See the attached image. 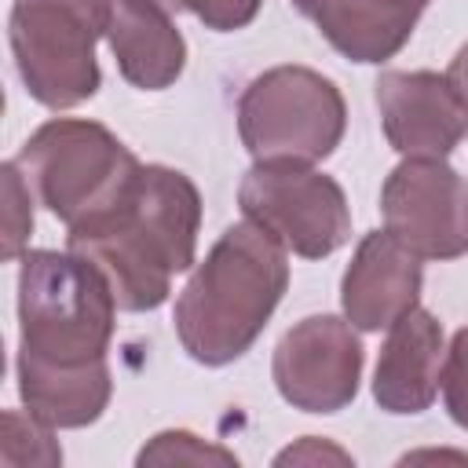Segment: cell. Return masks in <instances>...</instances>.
Masks as SVG:
<instances>
[{
    "instance_id": "6da1fadb",
    "label": "cell",
    "mask_w": 468,
    "mask_h": 468,
    "mask_svg": "<svg viewBox=\"0 0 468 468\" xmlns=\"http://www.w3.org/2000/svg\"><path fill=\"white\" fill-rule=\"evenodd\" d=\"M201 194L168 165H143L128 197L66 234V249L99 267L121 311H154L172 292V274L197 263Z\"/></svg>"
},
{
    "instance_id": "7a4b0ae2",
    "label": "cell",
    "mask_w": 468,
    "mask_h": 468,
    "mask_svg": "<svg viewBox=\"0 0 468 468\" xmlns=\"http://www.w3.org/2000/svg\"><path fill=\"white\" fill-rule=\"evenodd\" d=\"M289 289V249L252 219L234 223L205 252L176 296L172 325L201 366L241 358Z\"/></svg>"
},
{
    "instance_id": "3957f363",
    "label": "cell",
    "mask_w": 468,
    "mask_h": 468,
    "mask_svg": "<svg viewBox=\"0 0 468 468\" xmlns=\"http://www.w3.org/2000/svg\"><path fill=\"white\" fill-rule=\"evenodd\" d=\"M117 300L110 282L77 252L26 249L18 256V351L48 362L106 358Z\"/></svg>"
},
{
    "instance_id": "277c9868",
    "label": "cell",
    "mask_w": 468,
    "mask_h": 468,
    "mask_svg": "<svg viewBox=\"0 0 468 468\" xmlns=\"http://www.w3.org/2000/svg\"><path fill=\"white\" fill-rule=\"evenodd\" d=\"M15 165L33 197L69 230L113 212L143 168L106 124L84 117L40 124L18 146Z\"/></svg>"
},
{
    "instance_id": "5b68a950",
    "label": "cell",
    "mask_w": 468,
    "mask_h": 468,
    "mask_svg": "<svg viewBox=\"0 0 468 468\" xmlns=\"http://www.w3.org/2000/svg\"><path fill=\"white\" fill-rule=\"evenodd\" d=\"M110 29V0H15L7 40L15 69L48 110H69L102 84L95 44Z\"/></svg>"
},
{
    "instance_id": "8992f818",
    "label": "cell",
    "mask_w": 468,
    "mask_h": 468,
    "mask_svg": "<svg viewBox=\"0 0 468 468\" xmlns=\"http://www.w3.org/2000/svg\"><path fill=\"white\" fill-rule=\"evenodd\" d=\"M347 128L340 88L311 66H274L252 77L238 99V135L252 161H325Z\"/></svg>"
},
{
    "instance_id": "52a82bcc",
    "label": "cell",
    "mask_w": 468,
    "mask_h": 468,
    "mask_svg": "<svg viewBox=\"0 0 468 468\" xmlns=\"http://www.w3.org/2000/svg\"><path fill=\"white\" fill-rule=\"evenodd\" d=\"M238 205L245 219L303 260L333 256L351 238V205L344 186L311 165L256 161L241 176Z\"/></svg>"
},
{
    "instance_id": "ba28073f",
    "label": "cell",
    "mask_w": 468,
    "mask_h": 468,
    "mask_svg": "<svg viewBox=\"0 0 468 468\" xmlns=\"http://www.w3.org/2000/svg\"><path fill=\"white\" fill-rule=\"evenodd\" d=\"M380 216L420 260L468 252V179L442 157H402L380 186Z\"/></svg>"
},
{
    "instance_id": "9c48e42d",
    "label": "cell",
    "mask_w": 468,
    "mask_h": 468,
    "mask_svg": "<svg viewBox=\"0 0 468 468\" xmlns=\"http://www.w3.org/2000/svg\"><path fill=\"white\" fill-rule=\"evenodd\" d=\"M362 362V340L347 318L307 314L282 333L271 358V377L292 410L340 413L358 395Z\"/></svg>"
},
{
    "instance_id": "30bf717a",
    "label": "cell",
    "mask_w": 468,
    "mask_h": 468,
    "mask_svg": "<svg viewBox=\"0 0 468 468\" xmlns=\"http://www.w3.org/2000/svg\"><path fill=\"white\" fill-rule=\"evenodd\" d=\"M380 128L402 157H450L468 132V106L450 88L446 73L384 69L373 84Z\"/></svg>"
},
{
    "instance_id": "8fae6325",
    "label": "cell",
    "mask_w": 468,
    "mask_h": 468,
    "mask_svg": "<svg viewBox=\"0 0 468 468\" xmlns=\"http://www.w3.org/2000/svg\"><path fill=\"white\" fill-rule=\"evenodd\" d=\"M420 285H424L420 256L413 249H406L388 227L369 230L358 241V249L340 278L344 318L358 333L391 329L406 311L417 307Z\"/></svg>"
},
{
    "instance_id": "7c38bea8",
    "label": "cell",
    "mask_w": 468,
    "mask_h": 468,
    "mask_svg": "<svg viewBox=\"0 0 468 468\" xmlns=\"http://www.w3.org/2000/svg\"><path fill=\"white\" fill-rule=\"evenodd\" d=\"M442 358H446L442 322L424 307L406 311L388 329V340H384L377 369H373L377 406L395 417L424 413L439 395Z\"/></svg>"
},
{
    "instance_id": "4fadbf2b",
    "label": "cell",
    "mask_w": 468,
    "mask_h": 468,
    "mask_svg": "<svg viewBox=\"0 0 468 468\" xmlns=\"http://www.w3.org/2000/svg\"><path fill=\"white\" fill-rule=\"evenodd\" d=\"M106 40L121 77L139 91H165L183 77L186 40L154 0H110Z\"/></svg>"
},
{
    "instance_id": "5bb4252c",
    "label": "cell",
    "mask_w": 468,
    "mask_h": 468,
    "mask_svg": "<svg viewBox=\"0 0 468 468\" xmlns=\"http://www.w3.org/2000/svg\"><path fill=\"white\" fill-rule=\"evenodd\" d=\"M15 369H18V395L26 410L51 428L95 424L113 395V377L106 358L69 366V362H48L18 351Z\"/></svg>"
},
{
    "instance_id": "9a60e30c",
    "label": "cell",
    "mask_w": 468,
    "mask_h": 468,
    "mask_svg": "<svg viewBox=\"0 0 468 468\" xmlns=\"http://www.w3.org/2000/svg\"><path fill=\"white\" fill-rule=\"evenodd\" d=\"M311 18L329 48L344 58L388 62L413 37L420 11L391 0H325Z\"/></svg>"
},
{
    "instance_id": "2e32d148",
    "label": "cell",
    "mask_w": 468,
    "mask_h": 468,
    "mask_svg": "<svg viewBox=\"0 0 468 468\" xmlns=\"http://www.w3.org/2000/svg\"><path fill=\"white\" fill-rule=\"evenodd\" d=\"M0 461L4 464H62V446L51 439V424H44L37 413L7 410L0 420Z\"/></svg>"
},
{
    "instance_id": "e0dca14e",
    "label": "cell",
    "mask_w": 468,
    "mask_h": 468,
    "mask_svg": "<svg viewBox=\"0 0 468 468\" xmlns=\"http://www.w3.org/2000/svg\"><path fill=\"white\" fill-rule=\"evenodd\" d=\"M135 464H238L234 450L205 442L201 435L186 431V428H172V431H157L139 453Z\"/></svg>"
},
{
    "instance_id": "ac0fdd59",
    "label": "cell",
    "mask_w": 468,
    "mask_h": 468,
    "mask_svg": "<svg viewBox=\"0 0 468 468\" xmlns=\"http://www.w3.org/2000/svg\"><path fill=\"white\" fill-rule=\"evenodd\" d=\"M4 176V260H18L26 252L29 230H33V190L15 161L0 168Z\"/></svg>"
},
{
    "instance_id": "d6986e66",
    "label": "cell",
    "mask_w": 468,
    "mask_h": 468,
    "mask_svg": "<svg viewBox=\"0 0 468 468\" xmlns=\"http://www.w3.org/2000/svg\"><path fill=\"white\" fill-rule=\"evenodd\" d=\"M154 4L168 15L190 11L212 33H234V29H245L260 15L263 0H154Z\"/></svg>"
},
{
    "instance_id": "ffe728a7",
    "label": "cell",
    "mask_w": 468,
    "mask_h": 468,
    "mask_svg": "<svg viewBox=\"0 0 468 468\" xmlns=\"http://www.w3.org/2000/svg\"><path fill=\"white\" fill-rule=\"evenodd\" d=\"M442 406L457 428L468 431V325L453 333L446 358H442Z\"/></svg>"
},
{
    "instance_id": "44dd1931",
    "label": "cell",
    "mask_w": 468,
    "mask_h": 468,
    "mask_svg": "<svg viewBox=\"0 0 468 468\" xmlns=\"http://www.w3.org/2000/svg\"><path fill=\"white\" fill-rule=\"evenodd\" d=\"M325 461L351 464V453L333 446V442H325V439H318V435H303L296 446H289V450H282L274 457V464H325Z\"/></svg>"
},
{
    "instance_id": "7402d4cb",
    "label": "cell",
    "mask_w": 468,
    "mask_h": 468,
    "mask_svg": "<svg viewBox=\"0 0 468 468\" xmlns=\"http://www.w3.org/2000/svg\"><path fill=\"white\" fill-rule=\"evenodd\" d=\"M446 80H450V88L457 91V99L468 106V44H461L457 55L450 58V66H446Z\"/></svg>"
},
{
    "instance_id": "603a6c76",
    "label": "cell",
    "mask_w": 468,
    "mask_h": 468,
    "mask_svg": "<svg viewBox=\"0 0 468 468\" xmlns=\"http://www.w3.org/2000/svg\"><path fill=\"white\" fill-rule=\"evenodd\" d=\"M322 4H325V0H292V7H296L300 15H307V18H311V15H314Z\"/></svg>"
},
{
    "instance_id": "cb8c5ba5",
    "label": "cell",
    "mask_w": 468,
    "mask_h": 468,
    "mask_svg": "<svg viewBox=\"0 0 468 468\" xmlns=\"http://www.w3.org/2000/svg\"><path fill=\"white\" fill-rule=\"evenodd\" d=\"M391 4H402V7H417V11H424L431 0H391Z\"/></svg>"
}]
</instances>
